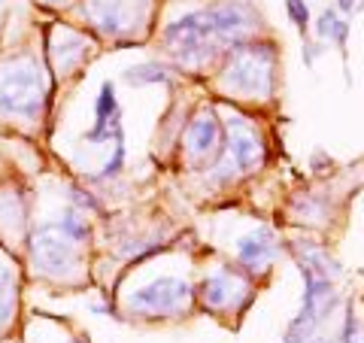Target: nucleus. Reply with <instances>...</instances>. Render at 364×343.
<instances>
[{"label":"nucleus","mask_w":364,"mask_h":343,"mask_svg":"<svg viewBox=\"0 0 364 343\" xmlns=\"http://www.w3.org/2000/svg\"><path fill=\"white\" fill-rule=\"evenodd\" d=\"M31 261L49 277H61V273L76 268V240L67 237L58 222L40 225L31 234Z\"/></svg>","instance_id":"39448f33"},{"label":"nucleus","mask_w":364,"mask_h":343,"mask_svg":"<svg viewBox=\"0 0 364 343\" xmlns=\"http://www.w3.org/2000/svg\"><path fill=\"white\" fill-rule=\"evenodd\" d=\"M277 253H279V243L270 228H264V225L237 240V258H240V265L249 270H267L270 261L277 258Z\"/></svg>","instance_id":"9b49d317"},{"label":"nucleus","mask_w":364,"mask_h":343,"mask_svg":"<svg viewBox=\"0 0 364 343\" xmlns=\"http://www.w3.org/2000/svg\"><path fill=\"white\" fill-rule=\"evenodd\" d=\"M0 4H4V0H0Z\"/></svg>","instance_id":"aec40b11"},{"label":"nucleus","mask_w":364,"mask_h":343,"mask_svg":"<svg viewBox=\"0 0 364 343\" xmlns=\"http://www.w3.org/2000/svg\"><path fill=\"white\" fill-rule=\"evenodd\" d=\"M13 304H16V292H13V280L9 273L0 270V322L13 313Z\"/></svg>","instance_id":"dca6fc26"},{"label":"nucleus","mask_w":364,"mask_h":343,"mask_svg":"<svg viewBox=\"0 0 364 343\" xmlns=\"http://www.w3.org/2000/svg\"><path fill=\"white\" fill-rule=\"evenodd\" d=\"M43 97V73L31 58H16L0 67V112L4 116H33Z\"/></svg>","instance_id":"f03ea898"},{"label":"nucleus","mask_w":364,"mask_h":343,"mask_svg":"<svg viewBox=\"0 0 364 343\" xmlns=\"http://www.w3.org/2000/svg\"><path fill=\"white\" fill-rule=\"evenodd\" d=\"M252 25H255L252 9L237 4V0H225V4H213L207 9L176 19L164 31V46L173 58L186 64H198L210 58L222 43L237 46L246 31H252Z\"/></svg>","instance_id":"f257e3e1"},{"label":"nucleus","mask_w":364,"mask_h":343,"mask_svg":"<svg viewBox=\"0 0 364 343\" xmlns=\"http://www.w3.org/2000/svg\"><path fill=\"white\" fill-rule=\"evenodd\" d=\"M131 85H152V83H164V67L161 64H140V67H131L128 73H124Z\"/></svg>","instance_id":"4468645a"},{"label":"nucleus","mask_w":364,"mask_h":343,"mask_svg":"<svg viewBox=\"0 0 364 343\" xmlns=\"http://www.w3.org/2000/svg\"><path fill=\"white\" fill-rule=\"evenodd\" d=\"M58 228H61V231H64L67 237H73L76 243H79V240H85V237H88V225H85V219H82V216H79L76 210H67V213L61 216V219H58Z\"/></svg>","instance_id":"2eb2a0df"},{"label":"nucleus","mask_w":364,"mask_h":343,"mask_svg":"<svg viewBox=\"0 0 364 343\" xmlns=\"http://www.w3.org/2000/svg\"><path fill=\"white\" fill-rule=\"evenodd\" d=\"M286 9H289L291 21H294V25H298L301 31L310 28V9H306L304 0H286Z\"/></svg>","instance_id":"f3484780"},{"label":"nucleus","mask_w":364,"mask_h":343,"mask_svg":"<svg viewBox=\"0 0 364 343\" xmlns=\"http://www.w3.org/2000/svg\"><path fill=\"white\" fill-rule=\"evenodd\" d=\"M237 292H246L240 280H234L231 273H213L200 283V304L207 310H234Z\"/></svg>","instance_id":"f8f14e48"},{"label":"nucleus","mask_w":364,"mask_h":343,"mask_svg":"<svg viewBox=\"0 0 364 343\" xmlns=\"http://www.w3.org/2000/svg\"><path fill=\"white\" fill-rule=\"evenodd\" d=\"M340 343H364L361 334H358V322H355V316H346V322H343V334H340Z\"/></svg>","instance_id":"a211bd4d"},{"label":"nucleus","mask_w":364,"mask_h":343,"mask_svg":"<svg viewBox=\"0 0 364 343\" xmlns=\"http://www.w3.org/2000/svg\"><path fill=\"white\" fill-rule=\"evenodd\" d=\"M273 49L270 46H240L225 70V88L246 97H267L273 88Z\"/></svg>","instance_id":"7ed1b4c3"},{"label":"nucleus","mask_w":364,"mask_h":343,"mask_svg":"<svg viewBox=\"0 0 364 343\" xmlns=\"http://www.w3.org/2000/svg\"><path fill=\"white\" fill-rule=\"evenodd\" d=\"M136 6H140L136 0H88L85 13L104 33H109V37H122V33L134 31Z\"/></svg>","instance_id":"0eeeda50"},{"label":"nucleus","mask_w":364,"mask_h":343,"mask_svg":"<svg viewBox=\"0 0 364 343\" xmlns=\"http://www.w3.org/2000/svg\"><path fill=\"white\" fill-rule=\"evenodd\" d=\"M301 273H304V304H301V313L286 328V337H282L286 343H310L313 331L325 322V316L337 304L331 277H322V273H313L306 268H301Z\"/></svg>","instance_id":"20e7f679"},{"label":"nucleus","mask_w":364,"mask_h":343,"mask_svg":"<svg viewBox=\"0 0 364 343\" xmlns=\"http://www.w3.org/2000/svg\"><path fill=\"white\" fill-rule=\"evenodd\" d=\"M316 33H318V37L334 40L337 46H343V43H346V37H349V25H346V21H340V19H337L334 9H325V13L318 16Z\"/></svg>","instance_id":"ddd939ff"},{"label":"nucleus","mask_w":364,"mask_h":343,"mask_svg":"<svg viewBox=\"0 0 364 343\" xmlns=\"http://www.w3.org/2000/svg\"><path fill=\"white\" fill-rule=\"evenodd\" d=\"M119 100H116V85L104 83L100 85V95L95 100V125L85 131V140L88 143H109L112 140H122V122H119Z\"/></svg>","instance_id":"1a4fd4ad"},{"label":"nucleus","mask_w":364,"mask_h":343,"mask_svg":"<svg viewBox=\"0 0 364 343\" xmlns=\"http://www.w3.org/2000/svg\"><path fill=\"white\" fill-rule=\"evenodd\" d=\"M186 146H188L191 162H198V164L215 162L219 152H222V125H219V119H215L213 112H200V116L188 125Z\"/></svg>","instance_id":"6e6552de"},{"label":"nucleus","mask_w":364,"mask_h":343,"mask_svg":"<svg viewBox=\"0 0 364 343\" xmlns=\"http://www.w3.org/2000/svg\"><path fill=\"white\" fill-rule=\"evenodd\" d=\"M352 6H355V0H340V9H343V13H349Z\"/></svg>","instance_id":"6ab92c4d"},{"label":"nucleus","mask_w":364,"mask_h":343,"mask_svg":"<svg viewBox=\"0 0 364 343\" xmlns=\"http://www.w3.org/2000/svg\"><path fill=\"white\" fill-rule=\"evenodd\" d=\"M128 307L134 313H146V316L182 313L188 307V285L176 277H158L155 283L136 289L128 298Z\"/></svg>","instance_id":"423d86ee"},{"label":"nucleus","mask_w":364,"mask_h":343,"mask_svg":"<svg viewBox=\"0 0 364 343\" xmlns=\"http://www.w3.org/2000/svg\"><path fill=\"white\" fill-rule=\"evenodd\" d=\"M228 152H231L234 164L240 170H255L264 162V143L258 140V134L243 119L228 122Z\"/></svg>","instance_id":"9d476101"}]
</instances>
